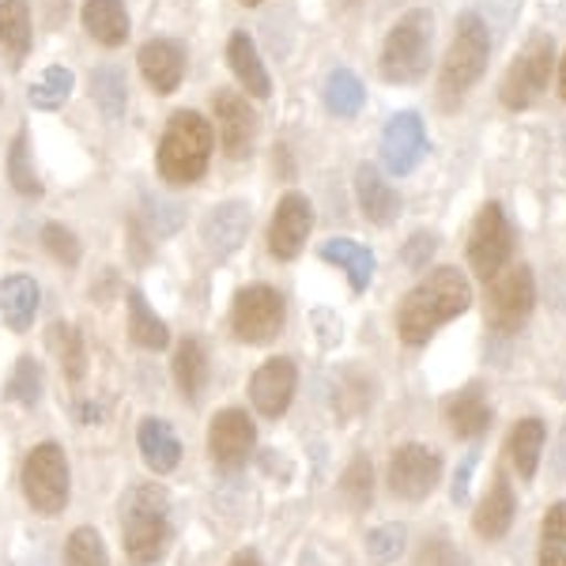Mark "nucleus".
<instances>
[{
    "instance_id": "a211bd4d",
    "label": "nucleus",
    "mask_w": 566,
    "mask_h": 566,
    "mask_svg": "<svg viewBox=\"0 0 566 566\" xmlns=\"http://www.w3.org/2000/svg\"><path fill=\"white\" fill-rule=\"evenodd\" d=\"M136 61H140V72H144V80H148V87H155L159 95H170V91L181 84V76H186V53L170 39L144 42Z\"/></svg>"
},
{
    "instance_id": "c85d7f7f",
    "label": "nucleus",
    "mask_w": 566,
    "mask_h": 566,
    "mask_svg": "<svg viewBox=\"0 0 566 566\" xmlns=\"http://www.w3.org/2000/svg\"><path fill=\"white\" fill-rule=\"evenodd\" d=\"M129 333L140 348H151V352H159L170 344V333H167V325H163V317L144 303V295L136 287L129 291Z\"/></svg>"
},
{
    "instance_id": "a18cd8bd",
    "label": "nucleus",
    "mask_w": 566,
    "mask_h": 566,
    "mask_svg": "<svg viewBox=\"0 0 566 566\" xmlns=\"http://www.w3.org/2000/svg\"><path fill=\"white\" fill-rule=\"evenodd\" d=\"M559 95H563V103H566V53H563V61H559Z\"/></svg>"
},
{
    "instance_id": "6e6552de",
    "label": "nucleus",
    "mask_w": 566,
    "mask_h": 566,
    "mask_svg": "<svg viewBox=\"0 0 566 566\" xmlns=\"http://www.w3.org/2000/svg\"><path fill=\"white\" fill-rule=\"evenodd\" d=\"M510 253H514V231H510V219L502 212L499 200H488V205L476 212V223H472L469 234V264L480 280H495L502 269L510 264Z\"/></svg>"
},
{
    "instance_id": "58836bf2",
    "label": "nucleus",
    "mask_w": 566,
    "mask_h": 566,
    "mask_svg": "<svg viewBox=\"0 0 566 566\" xmlns=\"http://www.w3.org/2000/svg\"><path fill=\"white\" fill-rule=\"evenodd\" d=\"M405 525H381V528H374V533L367 536V552H370V559L374 563H392V559H400V552H405Z\"/></svg>"
},
{
    "instance_id": "1a4fd4ad",
    "label": "nucleus",
    "mask_w": 566,
    "mask_h": 566,
    "mask_svg": "<svg viewBox=\"0 0 566 566\" xmlns=\"http://www.w3.org/2000/svg\"><path fill=\"white\" fill-rule=\"evenodd\" d=\"M536 306V283L528 264H510L488 287V322L499 333H514L528 322Z\"/></svg>"
},
{
    "instance_id": "5701e85b",
    "label": "nucleus",
    "mask_w": 566,
    "mask_h": 566,
    "mask_svg": "<svg viewBox=\"0 0 566 566\" xmlns=\"http://www.w3.org/2000/svg\"><path fill=\"white\" fill-rule=\"evenodd\" d=\"M514 491H510L506 480H495V488L488 491V499L476 506V514H472V525H476V533L483 541H499V536H506V528L514 525Z\"/></svg>"
},
{
    "instance_id": "4468645a",
    "label": "nucleus",
    "mask_w": 566,
    "mask_h": 566,
    "mask_svg": "<svg viewBox=\"0 0 566 566\" xmlns=\"http://www.w3.org/2000/svg\"><path fill=\"white\" fill-rule=\"evenodd\" d=\"M253 442H258V431H253L250 416L239 412V408H223L212 427H208V453L223 464V469H239V464L250 458Z\"/></svg>"
},
{
    "instance_id": "f8f14e48",
    "label": "nucleus",
    "mask_w": 566,
    "mask_h": 566,
    "mask_svg": "<svg viewBox=\"0 0 566 566\" xmlns=\"http://www.w3.org/2000/svg\"><path fill=\"white\" fill-rule=\"evenodd\" d=\"M427 151V129L423 117L412 109H400L386 122L381 129V163H386L389 175H412L416 163Z\"/></svg>"
},
{
    "instance_id": "79ce46f5",
    "label": "nucleus",
    "mask_w": 566,
    "mask_h": 566,
    "mask_svg": "<svg viewBox=\"0 0 566 566\" xmlns=\"http://www.w3.org/2000/svg\"><path fill=\"white\" fill-rule=\"evenodd\" d=\"M434 253V239H423V234H416L412 242H408V250H405V264L408 269H419L427 258Z\"/></svg>"
},
{
    "instance_id": "20e7f679",
    "label": "nucleus",
    "mask_w": 566,
    "mask_h": 566,
    "mask_svg": "<svg viewBox=\"0 0 566 566\" xmlns=\"http://www.w3.org/2000/svg\"><path fill=\"white\" fill-rule=\"evenodd\" d=\"M208 159H212V125L193 109H178L163 129L159 175L170 186H189L208 170Z\"/></svg>"
},
{
    "instance_id": "c03bdc74",
    "label": "nucleus",
    "mask_w": 566,
    "mask_h": 566,
    "mask_svg": "<svg viewBox=\"0 0 566 566\" xmlns=\"http://www.w3.org/2000/svg\"><path fill=\"white\" fill-rule=\"evenodd\" d=\"M231 566H261V559H258L253 552H239V555L231 559Z\"/></svg>"
},
{
    "instance_id": "f3484780",
    "label": "nucleus",
    "mask_w": 566,
    "mask_h": 566,
    "mask_svg": "<svg viewBox=\"0 0 566 566\" xmlns=\"http://www.w3.org/2000/svg\"><path fill=\"white\" fill-rule=\"evenodd\" d=\"M295 363L291 359H269L264 367L250 378V400L261 416L276 419L287 412L291 397H295Z\"/></svg>"
},
{
    "instance_id": "b1692460",
    "label": "nucleus",
    "mask_w": 566,
    "mask_h": 566,
    "mask_svg": "<svg viewBox=\"0 0 566 566\" xmlns=\"http://www.w3.org/2000/svg\"><path fill=\"white\" fill-rule=\"evenodd\" d=\"M84 27L95 42L122 45L129 39V12L122 0H87L84 4Z\"/></svg>"
},
{
    "instance_id": "37998d69",
    "label": "nucleus",
    "mask_w": 566,
    "mask_h": 566,
    "mask_svg": "<svg viewBox=\"0 0 566 566\" xmlns=\"http://www.w3.org/2000/svg\"><path fill=\"white\" fill-rule=\"evenodd\" d=\"M472 464L476 458H464V464L458 469V483H453V502H464L469 499V480H472Z\"/></svg>"
},
{
    "instance_id": "7ed1b4c3",
    "label": "nucleus",
    "mask_w": 566,
    "mask_h": 566,
    "mask_svg": "<svg viewBox=\"0 0 566 566\" xmlns=\"http://www.w3.org/2000/svg\"><path fill=\"white\" fill-rule=\"evenodd\" d=\"M491 61V34L488 23L476 12H464L458 20V34H453L450 50L442 61V76H438V98L442 106H458L472 87L480 84V76L488 72Z\"/></svg>"
},
{
    "instance_id": "9b49d317",
    "label": "nucleus",
    "mask_w": 566,
    "mask_h": 566,
    "mask_svg": "<svg viewBox=\"0 0 566 566\" xmlns=\"http://www.w3.org/2000/svg\"><path fill=\"white\" fill-rule=\"evenodd\" d=\"M438 476H442V458L423 442H405L389 458V491L397 499H427L438 488Z\"/></svg>"
},
{
    "instance_id": "f704fd0d",
    "label": "nucleus",
    "mask_w": 566,
    "mask_h": 566,
    "mask_svg": "<svg viewBox=\"0 0 566 566\" xmlns=\"http://www.w3.org/2000/svg\"><path fill=\"white\" fill-rule=\"evenodd\" d=\"M541 566H566V502H555L541 528Z\"/></svg>"
},
{
    "instance_id": "9d476101",
    "label": "nucleus",
    "mask_w": 566,
    "mask_h": 566,
    "mask_svg": "<svg viewBox=\"0 0 566 566\" xmlns=\"http://www.w3.org/2000/svg\"><path fill=\"white\" fill-rule=\"evenodd\" d=\"M231 325H234V336L245 344L272 340L283 328V295L276 287H264V283L242 287L239 295H234Z\"/></svg>"
},
{
    "instance_id": "a878e982",
    "label": "nucleus",
    "mask_w": 566,
    "mask_h": 566,
    "mask_svg": "<svg viewBox=\"0 0 566 566\" xmlns=\"http://www.w3.org/2000/svg\"><path fill=\"white\" fill-rule=\"evenodd\" d=\"M322 258L333 261V264H340V269L348 272L355 295H363V291L370 287V280H374V253L367 250V245H359V242H352V239H333V242L322 245Z\"/></svg>"
},
{
    "instance_id": "e433bc0d",
    "label": "nucleus",
    "mask_w": 566,
    "mask_h": 566,
    "mask_svg": "<svg viewBox=\"0 0 566 566\" xmlns=\"http://www.w3.org/2000/svg\"><path fill=\"white\" fill-rule=\"evenodd\" d=\"M65 563L69 566H109L106 559V544L95 528H76L69 536V547H65Z\"/></svg>"
},
{
    "instance_id": "6ab92c4d",
    "label": "nucleus",
    "mask_w": 566,
    "mask_h": 566,
    "mask_svg": "<svg viewBox=\"0 0 566 566\" xmlns=\"http://www.w3.org/2000/svg\"><path fill=\"white\" fill-rule=\"evenodd\" d=\"M355 197H359L363 216H367L370 223H378V227H386V223H392V219L400 216L397 189H392L389 181L378 175V167H370V163H363V167L355 170Z\"/></svg>"
},
{
    "instance_id": "72a5a7b5",
    "label": "nucleus",
    "mask_w": 566,
    "mask_h": 566,
    "mask_svg": "<svg viewBox=\"0 0 566 566\" xmlns=\"http://www.w3.org/2000/svg\"><path fill=\"white\" fill-rule=\"evenodd\" d=\"M91 95H95L98 109H103L109 122H117V117H122V109H125V76H122V69L103 65V69L91 72Z\"/></svg>"
},
{
    "instance_id": "ddd939ff",
    "label": "nucleus",
    "mask_w": 566,
    "mask_h": 566,
    "mask_svg": "<svg viewBox=\"0 0 566 566\" xmlns=\"http://www.w3.org/2000/svg\"><path fill=\"white\" fill-rule=\"evenodd\" d=\"M310 227H314V208L303 193H287L280 200L276 216L269 227V250L280 261H295L303 253V245L310 239Z\"/></svg>"
},
{
    "instance_id": "cd10ccee",
    "label": "nucleus",
    "mask_w": 566,
    "mask_h": 566,
    "mask_svg": "<svg viewBox=\"0 0 566 566\" xmlns=\"http://www.w3.org/2000/svg\"><path fill=\"white\" fill-rule=\"evenodd\" d=\"M446 423L461 438H480L491 427V408L483 405L480 392H461L446 405Z\"/></svg>"
},
{
    "instance_id": "c9c22d12",
    "label": "nucleus",
    "mask_w": 566,
    "mask_h": 566,
    "mask_svg": "<svg viewBox=\"0 0 566 566\" xmlns=\"http://www.w3.org/2000/svg\"><path fill=\"white\" fill-rule=\"evenodd\" d=\"M8 400L23 408H34L42 400V367L34 359H20L8 378Z\"/></svg>"
},
{
    "instance_id": "f03ea898",
    "label": "nucleus",
    "mask_w": 566,
    "mask_h": 566,
    "mask_svg": "<svg viewBox=\"0 0 566 566\" xmlns=\"http://www.w3.org/2000/svg\"><path fill=\"white\" fill-rule=\"evenodd\" d=\"M170 499L163 488H133L122 502L125 552L136 566H151L163 559L170 544Z\"/></svg>"
},
{
    "instance_id": "dca6fc26",
    "label": "nucleus",
    "mask_w": 566,
    "mask_h": 566,
    "mask_svg": "<svg viewBox=\"0 0 566 566\" xmlns=\"http://www.w3.org/2000/svg\"><path fill=\"white\" fill-rule=\"evenodd\" d=\"M245 231H250V205L245 200H227V205L212 208L200 223V239H205L208 253L212 258H231L234 250L245 242Z\"/></svg>"
},
{
    "instance_id": "a19ab883",
    "label": "nucleus",
    "mask_w": 566,
    "mask_h": 566,
    "mask_svg": "<svg viewBox=\"0 0 566 566\" xmlns=\"http://www.w3.org/2000/svg\"><path fill=\"white\" fill-rule=\"evenodd\" d=\"M42 242H45V250L53 253L61 264H80V242H76V234L69 231V227H61V223H50L42 231Z\"/></svg>"
},
{
    "instance_id": "473e14b6",
    "label": "nucleus",
    "mask_w": 566,
    "mask_h": 566,
    "mask_svg": "<svg viewBox=\"0 0 566 566\" xmlns=\"http://www.w3.org/2000/svg\"><path fill=\"white\" fill-rule=\"evenodd\" d=\"M72 87H76V76H72V69L50 65L39 76V84H31L27 98H31V106H39V109H61V106L69 103Z\"/></svg>"
},
{
    "instance_id": "7c9ffc66",
    "label": "nucleus",
    "mask_w": 566,
    "mask_h": 566,
    "mask_svg": "<svg viewBox=\"0 0 566 566\" xmlns=\"http://www.w3.org/2000/svg\"><path fill=\"white\" fill-rule=\"evenodd\" d=\"M175 381L178 389L186 392L189 400L200 397L208 381V355H205V344L200 340H181L178 352H175Z\"/></svg>"
},
{
    "instance_id": "bb28decb",
    "label": "nucleus",
    "mask_w": 566,
    "mask_h": 566,
    "mask_svg": "<svg viewBox=\"0 0 566 566\" xmlns=\"http://www.w3.org/2000/svg\"><path fill=\"white\" fill-rule=\"evenodd\" d=\"M506 453H510V461H514L517 476L533 480L536 464H541V453H544V423L541 419H522V423H517L506 438Z\"/></svg>"
},
{
    "instance_id": "49530a36",
    "label": "nucleus",
    "mask_w": 566,
    "mask_h": 566,
    "mask_svg": "<svg viewBox=\"0 0 566 566\" xmlns=\"http://www.w3.org/2000/svg\"><path fill=\"white\" fill-rule=\"evenodd\" d=\"M242 4H245V8H258V4H261V0H242Z\"/></svg>"
},
{
    "instance_id": "2eb2a0df",
    "label": "nucleus",
    "mask_w": 566,
    "mask_h": 566,
    "mask_svg": "<svg viewBox=\"0 0 566 566\" xmlns=\"http://www.w3.org/2000/svg\"><path fill=\"white\" fill-rule=\"evenodd\" d=\"M216 122H219V136H223V151L231 159H245L253 151V140H258V114H253L239 91H219Z\"/></svg>"
},
{
    "instance_id": "412c9836",
    "label": "nucleus",
    "mask_w": 566,
    "mask_h": 566,
    "mask_svg": "<svg viewBox=\"0 0 566 566\" xmlns=\"http://www.w3.org/2000/svg\"><path fill=\"white\" fill-rule=\"evenodd\" d=\"M227 65L239 76L242 91H250L253 98H269L272 95V84H269V72L261 65V53L253 39L245 31H234L231 42H227Z\"/></svg>"
},
{
    "instance_id": "39448f33",
    "label": "nucleus",
    "mask_w": 566,
    "mask_h": 566,
    "mask_svg": "<svg viewBox=\"0 0 566 566\" xmlns=\"http://www.w3.org/2000/svg\"><path fill=\"white\" fill-rule=\"evenodd\" d=\"M431 39H434V20L431 12L423 8H412L405 12L392 31L386 34L381 42V57H378V69L389 84H416L423 80V72L431 69Z\"/></svg>"
},
{
    "instance_id": "4be33fe9",
    "label": "nucleus",
    "mask_w": 566,
    "mask_h": 566,
    "mask_svg": "<svg viewBox=\"0 0 566 566\" xmlns=\"http://www.w3.org/2000/svg\"><path fill=\"white\" fill-rule=\"evenodd\" d=\"M0 314H4L8 328L27 333L39 314V283L31 276H8L0 283Z\"/></svg>"
},
{
    "instance_id": "423d86ee",
    "label": "nucleus",
    "mask_w": 566,
    "mask_h": 566,
    "mask_svg": "<svg viewBox=\"0 0 566 566\" xmlns=\"http://www.w3.org/2000/svg\"><path fill=\"white\" fill-rule=\"evenodd\" d=\"M555 69V42L552 34H536L533 42L517 53V61H510L506 76L499 84V98L506 109H528L536 98L544 95L547 80Z\"/></svg>"
},
{
    "instance_id": "4c0bfd02",
    "label": "nucleus",
    "mask_w": 566,
    "mask_h": 566,
    "mask_svg": "<svg viewBox=\"0 0 566 566\" xmlns=\"http://www.w3.org/2000/svg\"><path fill=\"white\" fill-rule=\"evenodd\" d=\"M8 178H12V186L20 189L23 197L42 193V181L31 167V155H27V133H20L12 140V151H8Z\"/></svg>"
},
{
    "instance_id": "c756f323",
    "label": "nucleus",
    "mask_w": 566,
    "mask_h": 566,
    "mask_svg": "<svg viewBox=\"0 0 566 566\" xmlns=\"http://www.w3.org/2000/svg\"><path fill=\"white\" fill-rule=\"evenodd\" d=\"M45 344H50V352L57 355V363H61V370L69 374V381L84 378V370H87L84 336L76 333V325H69V322L50 325V333H45Z\"/></svg>"
},
{
    "instance_id": "2f4dec72",
    "label": "nucleus",
    "mask_w": 566,
    "mask_h": 566,
    "mask_svg": "<svg viewBox=\"0 0 566 566\" xmlns=\"http://www.w3.org/2000/svg\"><path fill=\"white\" fill-rule=\"evenodd\" d=\"M363 98H367V91H363V80L355 76V72L336 69L333 76L325 80V106L333 109L336 117H355Z\"/></svg>"
},
{
    "instance_id": "f257e3e1",
    "label": "nucleus",
    "mask_w": 566,
    "mask_h": 566,
    "mask_svg": "<svg viewBox=\"0 0 566 566\" xmlns=\"http://www.w3.org/2000/svg\"><path fill=\"white\" fill-rule=\"evenodd\" d=\"M472 306V287L461 269H434L423 283H416L397 310V333L405 344H427L438 325L461 317Z\"/></svg>"
},
{
    "instance_id": "0eeeda50",
    "label": "nucleus",
    "mask_w": 566,
    "mask_h": 566,
    "mask_svg": "<svg viewBox=\"0 0 566 566\" xmlns=\"http://www.w3.org/2000/svg\"><path fill=\"white\" fill-rule=\"evenodd\" d=\"M23 495L39 514H61L69 502V461L57 442H42L23 464Z\"/></svg>"
},
{
    "instance_id": "393cba45",
    "label": "nucleus",
    "mask_w": 566,
    "mask_h": 566,
    "mask_svg": "<svg viewBox=\"0 0 566 566\" xmlns=\"http://www.w3.org/2000/svg\"><path fill=\"white\" fill-rule=\"evenodd\" d=\"M0 50L12 65H23L31 53V12L23 0H0Z\"/></svg>"
},
{
    "instance_id": "ea45409f",
    "label": "nucleus",
    "mask_w": 566,
    "mask_h": 566,
    "mask_svg": "<svg viewBox=\"0 0 566 566\" xmlns=\"http://www.w3.org/2000/svg\"><path fill=\"white\" fill-rule=\"evenodd\" d=\"M344 495H348L352 506H370V495H374V476H370V461L359 458L348 464V472H344Z\"/></svg>"
},
{
    "instance_id": "aec40b11",
    "label": "nucleus",
    "mask_w": 566,
    "mask_h": 566,
    "mask_svg": "<svg viewBox=\"0 0 566 566\" xmlns=\"http://www.w3.org/2000/svg\"><path fill=\"white\" fill-rule=\"evenodd\" d=\"M136 446H140V458H144V464H148L151 472L178 469L181 442H178V434L163 423V419H155V416L140 419V427H136Z\"/></svg>"
}]
</instances>
